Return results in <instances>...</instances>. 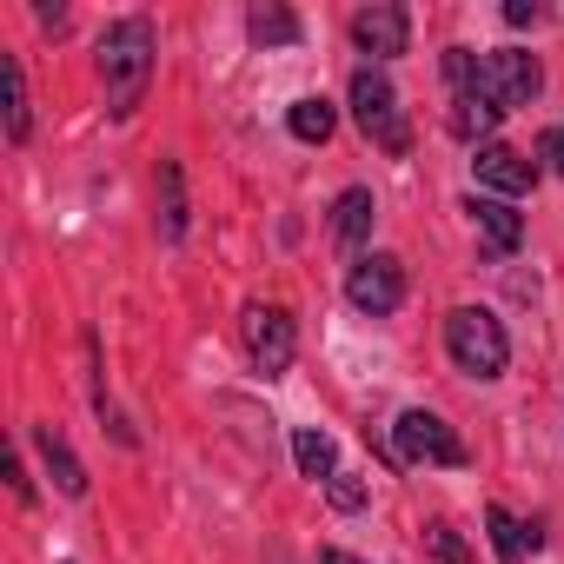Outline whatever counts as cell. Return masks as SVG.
<instances>
[{
  "mask_svg": "<svg viewBox=\"0 0 564 564\" xmlns=\"http://www.w3.org/2000/svg\"><path fill=\"white\" fill-rule=\"evenodd\" d=\"M485 524H491V551H498L505 564H518V557H531V551H538V531H531L524 518H511L505 505H491V511H485Z\"/></svg>",
  "mask_w": 564,
  "mask_h": 564,
  "instance_id": "obj_16",
  "label": "cell"
},
{
  "mask_svg": "<svg viewBox=\"0 0 564 564\" xmlns=\"http://www.w3.org/2000/svg\"><path fill=\"white\" fill-rule=\"evenodd\" d=\"M538 160H551V173L564 180V127H551V133L538 140Z\"/></svg>",
  "mask_w": 564,
  "mask_h": 564,
  "instance_id": "obj_21",
  "label": "cell"
},
{
  "mask_svg": "<svg viewBox=\"0 0 564 564\" xmlns=\"http://www.w3.org/2000/svg\"><path fill=\"white\" fill-rule=\"evenodd\" d=\"M538 87H544V67H538V54H524V47H498V54L478 61V94H491L505 113H511V107H531Z\"/></svg>",
  "mask_w": 564,
  "mask_h": 564,
  "instance_id": "obj_5",
  "label": "cell"
},
{
  "mask_svg": "<svg viewBox=\"0 0 564 564\" xmlns=\"http://www.w3.org/2000/svg\"><path fill=\"white\" fill-rule=\"evenodd\" d=\"M153 21L147 14H127L100 34V87H107V113L113 120H133L147 87H153Z\"/></svg>",
  "mask_w": 564,
  "mask_h": 564,
  "instance_id": "obj_1",
  "label": "cell"
},
{
  "mask_svg": "<svg viewBox=\"0 0 564 564\" xmlns=\"http://www.w3.org/2000/svg\"><path fill=\"white\" fill-rule=\"evenodd\" d=\"M352 120H359V133H366L372 147H386V153H405V147H412V127H405V113H399V94H392V80H386L379 67H359V74H352Z\"/></svg>",
  "mask_w": 564,
  "mask_h": 564,
  "instance_id": "obj_3",
  "label": "cell"
},
{
  "mask_svg": "<svg viewBox=\"0 0 564 564\" xmlns=\"http://www.w3.org/2000/svg\"><path fill=\"white\" fill-rule=\"evenodd\" d=\"M160 239L166 246L186 239V180H180V160H160Z\"/></svg>",
  "mask_w": 564,
  "mask_h": 564,
  "instance_id": "obj_13",
  "label": "cell"
},
{
  "mask_svg": "<svg viewBox=\"0 0 564 564\" xmlns=\"http://www.w3.org/2000/svg\"><path fill=\"white\" fill-rule=\"evenodd\" d=\"M319 564H366V557H352V551H339V544H326V551H319Z\"/></svg>",
  "mask_w": 564,
  "mask_h": 564,
  "instance_id": "obj_25",
  "label": "cell"
},
{
  "mask_svg": "<svg viewBox=\"0 0 564 564\" xmlns=\"http://www.w3.org/2000/svg\"><path fill=\"white\" fill-rule=\"evenodd\" d=\"M425 544H432V557H445V564H471V551H465V538H458L452 524H432Z\"/></svg>",
  "mask_w": 564,
  "mask_h": 564,
  "instance_id": "obj_20",
  "label": "cell"
},
{
  "mask_svg": "<svg viewBox=\"0 0 564 564\" xmlns=\"http://www.w3.org/2000/svg\"><path fill=\"white\" fill-rule=\"evenodd\" d=\"M405 34H412V21H405V8H392V0H379V8H359V14H352V47L372 54V61L405 54Z\"/></svg>",
  "mask_w": 564,
  "mask_h": 564,
  "instance_id": "obj_8",
  "label": "cell"
},
{
  "mask_svg": "<svg viewBox=\"0 0 564 564\" xmlns=\"http://www.w3.org/2000/svg\"><path fill=\"white\" fill-rule=\"evenodd\" d=\"M34 452L47 458V471H54V485H61L67 498H87V471H80V458L67 452V438H61L54 425H34Z\"/></svg>",
  "mask_w": 564,
  "mask_h": 564,
  "instance_id": "obj_12",
  "label": "cell"
},
{
  "mask_svg": "<svg viewBox=\"0 0 564 564\" xmlns=\"http://www.w3.org/2000/svg\"><path fill=\"white\" fill-rule=\"evenodd\" d=\"M346 300H352L359 313H372V319L399 313V306H405V265H399L392 252H366V259L346 272Z\"/></svg>",
  "mask_w": 564,
  "mask_h": 564,
  "instance_id": "obj_7",
  "label": "cell"
},
{
  "mask_svg": "<svg viewBox=\"0 0 564 564\" xmlns=\"http://www.w3.org/2000/svg\"><path fill=\"white\" fill-rule=\"evenodd\" d=\"M8 478H14V498H21V505H34V478H28V465H21V458H8Z\"/></svg>",
  "mask_w": 564,
  "mask_h": 564,
  "instance_id": "obj_23",
  "label": "cell"
},
{
  "mask_svg": "<svg viewBox=\"0 0 564 564\" xmlns=\"http://www.w3.org/2000/svg\"><path fill=\"white\" fill-rule=\"evenodd\" d=\"M333 498H339V505H346V511H352V505H366V491H359V485H352V478H346V471H333Z\"/></svg>",
  "mask_w": 564,
  "mask_h": 564,
  "instance_id": "obj_24",
  "label": "cell"
},
{
  "mask_svg": "<svg viewBox=\"0 0 564 564\" xmlns=\"http://www.w3.org/2000/svg\"><path fill=\"white\" fill-rule=\"evenodd\" d=\"M372 219H379V206H372L366 186H346V193L333 199V232H339V246H359V239L372 232Z\"/></svg>",
  "mask_w": 564,
  "mask_h": 564,
  "instance_id": "obj_14",
  "label": "cell"
},
{
  "mask_svg": "<svg viewBox=\"0 0 564 564\" xmlns=\"http://www.w3.org/2000/svg\"><path fill=\"white\" fill-rule=\"evenodd\" d=\"M471 173H478L485 186H498V193H531V186H538V160H524V153H511V147H478Z\"/></svg>",
  "mask_w": 564,
  "mask_h": 564,
  "instance_id": "obj_9",
  "label": "cell"
},
{
  "mask_svg": "<svg viewBox=\"0 0 564 564\" xmlns=\"http://www.w3.org/2000/svg\"><path fill=\"white\" fill-rule=\"evenodd\" d=\"M465 213H471V226L485 232V246H491V252H518V239H524V219H518L505 199H478V193H471V199H465Z\"/></svg>",
  "mask_w": 564,
  "mask_h": 564,
  "instance_id": "obj_11",
  "label": "cell"
},
{
  "mask_svg": "<svg viewBox=\"0 0 564 564\" xmlns=\"http://www.w3.org/2000/svg\"><path fill=\"white\" fill-rule=\"evenodd\" d=\"M286 127H293V140H306V147H326L333 140V127H339V113H333V100H300L293 113H286Z\"/></svg>",
  "mask_w": 564,
  "mask_h": 564,
  "instance_id": "obj_17",
  "label": "cell"
},
{
  "mask_svg": "<svg viewBox=\"0 0 564 564\" xmlns=\"http://www.w3.org/2000/svg\"><path fill=\"white\" fill-rule=\"evenodd\" d=\"M239 339H246V359H252L265 379H272V372H286L293 352H300L293 313H286V306H265V300H252V306L239 313Z\"/></svg>",
  "mask_w": 564,
  "mask_h": 564,
  "instance_id": "obj_4",
  "label": "cell"
},
{
  "mask_svg": "<svg viewBox=\"0 0 564 564\" xmlns=\"http://www.w3.org/2000/svg\"><path fill=\"white\" fill-rule=\"evenodd\" d=\"M498 120H505V107H498L491 94H478V87H471V94H458V100H452V113H445V127H452L458 140H485V147H491Z\"/></svg>",
  "mask_w": 564,
  "mask_h": 564,
  "instance_id": "obj_10",
  "label": "cell"
},
{
  "mask_svg": "<svg viewBox=\"0 0 564 564\" xmlns=\"http://www.w3.org/2000/svg\"><path fill=\"white\" fill-rule=\"evenodd\" d=\"M505 21H511V28H538L544 8H538V0H505Z\"/></svg>",
  "mask_w": 564,
  "mask_h": 564,
  "instance_id": "obj_22",
  "label": "cell"
},
{
  "mask_svg": "<svg viewBox=\"0 0 564 564\" xmlns=\"http://www.w3.org/2000/svg\"><path fill=\"white\" fill-rule=\"evenodd\" d=\"M392 452L405 458V465H465V445H458V432L438 419V412H399V425H392Z\"/></svg>",
  "mask_w": 564,
  "mask_h": 564,
  "instance_id": "obj_6",
  "label": "cell"
},
{
  "mask_svg": "<svg viewBox=\"0 0 564 564\" xmlns=\"http://www.w3.org/2000/svg\"><path fill=\"white\" fill-rule=\"evenodd\" d=\"M0 94H8V140L21 147L34 133V113H28V74H21L14 54H0Z\"/></svg>",
  "mask_w": 564,
  "mask_h": 564,
  "instance_id": "obj_15",
  "label": "cell"
},
{
  "mask_svg": "<svg viewBox=\"0 0 564 564\" xmlns=\"http://www.w3.org/2000/svg\"><path fill=\"white\" fill-rule=\"evenodd\" d=\"M293 458H300L306 478H333V438H326V432L300 425V432H293Z\"/></svg>",
  "mask_w": 564,
  "mask_h": 564,
  "instance_id": "obj_19",
  "label": "cell"
},
{
  "mask_svg": "<svg viewBox=\"0 0 564 564\" xmlns=\"http://www.w3.org/2000/svg\"><path fill=\"white\" fill-rule=\"evenodd\" d=\"M445 352H452V366L471 372V379H498V372L511 366V339H505V326H498L485 306L445 313Z\"/></svg>",
  "mask_w": 564,
  "mask_h": 564,
  "instance_id": "obj_2",
  "label": "cell"
},
{
  "mask_svg": "<svg viewBox=\"0 0 564 564\" xmlns=\"http://www.w3.org/2000/svg\"><path fill=\"white\" fill-rule=\"evenodd\" d=\"M246 34H252L259 47H293V41H300V21H293L286 8H252V14H246Z\"/></svg>",
  "mask_w": 564,
  "mask_h": 564,
  "instance_id": "obj_18",
  "label": "cell"
}]
</instances>
